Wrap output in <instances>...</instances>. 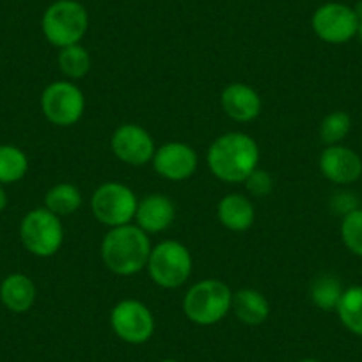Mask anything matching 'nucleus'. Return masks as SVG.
Here are the masks:
<instances>
[{"label":"nucleus","mask_w":362,"mask_h":362,"mask_svg":"<svg viewBox=\"0 0 362 362\" xmlns=\"http://www.w3.org/2000/svg\"><path fill=\"white\" fill-rule=\"evenodd\" d=\"M233 293L218 279H203L194 284L183 298V311L196 325H215L231 311Z\"/></svg>","instance_id":"20e7f679"},{"label":"nucleus","mask_w":362,"mask_h":362,"mask_svg":"<svg viewBox=\"0 0 362 362\" xmlns=\"http://www.w3.org/2000/svg\"><path fill=\"white\" fill-rule=\"evenodd\" d=\"M320 169L323 176L336 185H350L361 177L362 160L346 146H327L320 156Z\"/></svg>","instance_id":"ddd939ff"},{"label":"nucleus","mask_w":362,"mask_h":362,"mask_svg":"<svg viewBox=\"0 0 362 362\" xmlns=\"http://www.w3.org/2000/svg\"><path fill=\"white\" fill-rule=\"evenodd\" d=\"M217 217L224 228L231 231H247L254 224V206L252 201L242 194H229L222 197L217 206Z\"/></svg>","instance_id":"f3484780"},{"label":"nucleus","mask_w":362,"mask_h":362,"mask_svg":"<svg viewBox=\"0 0 362 362\" xmlns=\"http://www.w3.org/2000/svg\"><path fill=\"white\" fill-rule=\"evenodd\" d=\"M59 66L61 71L64 73L68 78H82L89 73L90 69V55L82 45H71V47L61 48L59 54Z\"/></svg>","instance_id":"5701e85b"},{"label":"nucleus","mask_w":362,"mask_h":362,"mask_svg":"<svg viewBox=\"0 0 362 362\" xmlns=\"http://www.w3.org/2000/svg\"><path fill=\"white\" fill-rule=\"evenodd\" d=\"M146 268L153 283L174 290L189 281L192 274V256L183 243L167 240L153 247Z\"/></svg>","instance_id":"39448f33"},{"label":"nucleus","mask_w":362,"mask_h":362,"mask_svg":"<svg viewBox=\"0 0 362 362\" xmlns=\"http://www.w3.org/2000/svg\"><path fill=\"white\" fill-rule=\"evenodd\" d=\"M259 162V148L250 135L229 132L208 149V165L226 183H243Z\"/></svg>","instance_id":"f257e3e1"},{"label":"nucleus","mask_w":362,"mask_h":362,"mask_svg":"<svg viewBox=\"0 0 362 362\" xmlns=\"http://www.w3.org/2000/svg\"><path fill=\"white\" fill-rule=\"evenodd\" d=\"M162 362H176V361H162Z\"/></svg>","instance_id":"2f4dec72"},{"label":"nucleus","mask_w":362,"mask_h":362,"mask_svg":"<svg viewBox=\"0 0 362 362\" xmlns=\"http://www.w3.org/2000/svg\"><path fill=\"white\" fill-rule=\"evenodd\" d=\"M151 254L148 233L137 224L110 228L102 242V257L105 267L116 276H134L146 268Z\"/></svg>","instance_id":"f03ea898"},{"label":"nucleus","mask_w":362,"mask_h":362,"mask_svg":"<svg viewBox=\"0 0 362 362\" xmlns=\"http://www.w3.org/2000/svg\"><path fill=\"white\" fill-rule=\"evenodd\" d=\"M45 117L55 127H71L83 116L86 98L78 86L66 80L52 82L41 95Z\"/></svg>","instance_id":"6e6552de"},{"label":"nucleus","mask_w":362,"mask_h":362,"mask_svg":"<svg viewBox=\"0 0 362 362\" xmlns=\"http://www.w3.org/2000/svg\"><path fill=\"white\" fill-rule=\"evenodd\" d=\"M341 236L348 250L362 257V208L344 215L343 224H341Z\"/></svg>","instance_id":"393cba45"},{"label":"nucleus","mask_w":362,"mask_h":362,"mask_svg":"<svg viewBox=\"0 0 362 362\" xmlns=\"http://www.w3.org/2000/svg\"><path fill=\"white\" fill-rule=\"evenodd\" d=\"M330 208L334 210V214H339V215H348L351 214L354 210L358 208V201L355 197V194L351 192H337L334 194L332 201H330Z\"/></svg>","instance_id":"bb28decb"},{"label":"nucleus","mask_w":362,"mask_h":362,"mask_svg":"<svg viewBox=\"0 0 362 362\" xmlns=\"http://www.w3.org/2000/svg\"><path fill=\"white\" fill-rule=\"evenodd\" d=\"M343 291V286L336 276L322 274L311 284V300L322 311H336Z\"/></svg>","instance_id":"4be33fe9"},{"label":"nucleus","mask_w":362,"mask_h":362,"mask_svg":"<svg viewBox=\"0 0 362 362\" xmlns=\"http://www.w3.org/2000/svg\"><path fill=\"white\" fill-rule=\"evenodd\" d=\"M311 23L320 40L330 45H343L357 34L358 18L348 6L329 2L316 9Z\"/></svg>","instance_id":"9d476101"},{"label":"nucleus","mask_w":362,"mask_h":362,"mask_svg":"<svg viewBox=\"0 0 362 362\" xmlns=\"http://www.w3.org/2000/svg\"><path fill=\"white\" fill-rule=\"evenodd\" d=\"M6 206H8V194H6V190L0 185V211H4Z\"/></svg>","instance_id":"cd10ccee"},{"label":"nucleus","mask_w":362,"mask_h":362,"mask_svg":"<svg viewBox=\"0 0 362 362\" xmlns=\"http://www.w3.org/2000/svg\"><path fill=\"white\" fill-rule=\"evenodd\" d=\"M243 183H245L249 194H252L256 197L268 196L272 192V187H274V181H272L270 174L261 169H254Z\"/></svg>","instance_id":"a878e982"},{"label":"nucleus","mask_w":362,"mask_h":362,"mask_svg":"<svg viewBox=\"0 0 362 362\" xmlns=\"http://www.w3.org/2000/svg\"><path fill=\"white\" fill-rule=\"evenodd\" d=\"M231 309L240 322L250 327L261 325L270 315V304L264 295L257 290H250V288L233 293Z\"/></svg>","instance_id":"a211bd4d"},{"label":"nucleus","mask_w":362,"mask_h":362,"mask_svg":"<svg viewBox=\"0 0 362 362\" xmlns=\"http://www.w3.org/2000/svg\"><path fill=\"white\" fill-rule=\"evenodd\" d=\"M224 112L238 123H249L261 112V98L256 90L245 83H229L221 95Z\"/></svg>","instance_id":"2eb2a0df"},{"label":"nucleus","mask_w":362,"mask_h":362,"mask_svg":"<svg viewBox=\"0 0 362 362\" xmlns=\"http://www.w3.org/2000/svg\"><path fill=\"white\" fill-rule=\"evenodd\" d=\"M0 300L9 311L27 313L36 302V284L25 274H11L0 284Z\"/></svg>","instance_id":"dca6fc26"},{"label":"nucleus","mask_w":362,"mask_h":362,"mask_svg":"<svg viewBox=\"0 0 362 362\" xmlns=\"http://www.w3.org/2000/svg\"><path fill=\"white\" fill-rule=\"evenodd\" d=\"M337 315L341 323L355 336H362V286H351L343 291Z\"/></svg>","instance_id":"412c9836"},{"label":"nucleus","mask_w":362,"mask_h":362,"mask_svg":"<svg viewBox=\"0 0 362 362\" xmlns=\"http://www.w3.org/2000/svg\"><path fill=\"white\" fill-rule=\"evenodd\" d=\"M357 34H358V37H361V41H362V20H358V27H357Z\"/></svg>","instance_id":"c756f323"},{"label":"nucleus","mask_w":362,"mask_h":362,"mask_svg":"<svg viewBox=\"0 0 362 362\" xmlns=\"http://www.w3.org/2000/svg\"><path fill=\"white\" fill-rule=\"evenodd\" d=\"M354 11H355V15H357V18L362 20V0L361 2H357V6L354 8Z\"/></svg>","instance_id":"c85d7f7f"},{"label":"nucleus","mask_w":362,"mask_h":362,"mask_svg":"<svg viewBox=\"0 0 362 362\" xmlns=\"http://www.w3.org/2000/svg\"><path fill=\"white\" fill-rule=\"evenodd\" d=\"M153 167L169 181L189 180L197 169V153L183 142H167L155 151Z\"/></svg>","instance_id":"f8f14e48"},{"label":"nucleus","mask_w":362,"mask_h":362,"mask_svg":"<svg viewBox=\"0 0 362 362\" xmlns=\"http://www.w3.org/2000/svg\"><path fill=\"white\" fill-rule=\"evenodd\" d=\"M300 362H320V361H316V358H304V361Z\"/></svg>","instance_id":"7c9ffc66"},{"label":"nucleus","mask_w":362,"mask_h":362,"mask_svg":"<svg viewBox=\"0 0 362 362\" xmlns=\"http://www.w3.org/2000/svg\"><path fill=\"white\" fill-rule=\"evenodd\" d=\"M29 170L27 155L16 146L0 144V185H9L22 180Z\"/></svg>","instance_id":"aec40b11"},{"label":"nucleus","mask_w":362,"mask_h":362,"mask_svg":"<svg viewBox=\"0 0 362 362\" xmlns=\"http://www.w3.org/2000/svg\"><path fill=\"white\" fill-rule=\"evenodd\" d=\"M110 148L121 162L128 165H144L155 156V141L148 130L134 123L121 124L110 139Z\"/></svg>","instance_id":"9b49d317"},{"label":"nucleus","mask_w":362,"mask_h":362,"mask_svg":"<svg viewBox=\"0 0 362 362\" xmlns=\"http://www.w3.org/2000/svg\"><path fill=\"white\" fill-rule=\"evenodd\" d=\"M20 238L23 247L37 257H50L61 249L64 240L61 217L47 208H34L20 224Z\"/></svg>","instance_id":"423d86ee"},{"label":"nucleus","mask_w":362,"mask_h":362,"mask_svg":"<svg viewBox=\"0 0 362 362\" xmlns=\"http://www.w3.org/2000/svg\"><path fill=\"white\" fill-rule=\"evenodd\" d=\"M137 196L130 187L117 183V181H109L95 190L90 197V210L96 221L102 222L109 228H117V226L130 224L135 218L137 211Z\"/></svg>","instance_id":"0eeeda50"},{"label":"nucleus","mask_w":362,"mask_h":362,"mask_svg":"<svg viewBox=\"0 0 362 362\" xmlns=\"http://www.w3.org/2000/svg\"><path fill=\"white\" fill-rule=\"evenodd\" d=\"M89 27V15L78 0H57L41 20V29L50 45L57 48L78 45Z\"/></svg>","instance_id":"7ed1b4c3"},{"label":"nucleus","mask_w":362,"mask_h":362,"mask_svg":"<svg viewBox=\"0 0 362 362\" xmlns=\"http://www.w3.org/2000/svg\"><path fill=\"white\" fill-rule=\"evenodd\" d=\"M82 204V194L71 183H59L52 187L45 197V208L57 217L73 215Z\"/></svg>","instance_id":"6ab92c4d"},{"label":"nucleus","mask_w":362,"mask_h":362,"mask_svg":"<svg viewBox=\"0 0 362 362\" xmlns=\"http://www.w3.org/2000/svg\"><path fill=\"white\" fill-rule=\"evenodd\" d=\"M176 217L173 201L162 194H149L139 201L135 218L139 228L146 233H162L170 228Z\"/></svg>","instance_id":"4468645a"},{"label":"nucleus","mask_w":362,"mask_h":362,"mask_svg":"<svg viewBox=\"0 0 362 362\" xmlns=\"http://www.w3.org/2000/svg\"><path fill=\"white\" fill-rule=\"evenodd\" d=\"M110 325L119 339L130 344H142L151 339L155 332V318L148 305L128 298L114 305L110 313Z\"/></svg>","instance_id":"1a4fd4ad"},{"label":"nucleus","mask_w":362,"mask_h":362,"mask_svg":"<svg viewBox=\"0 0 362 362\" xmlns=\"http://www.w3.org/2000/svg\"><path fill=\"white\" fill-rule=\"evenodd\" d=\"M351 128V117L343 110L330 112L320 124V139L327 146H336L343 141Z\"/></svg>","instance_id":"b1692460"}]
</instances>
